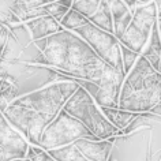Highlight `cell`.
Returning <instances> with one entry per match:
<instances>
[{
	"instance_id": "obj_1",
	"label": "cell",
	"mask_w": 161,
	"mask_h": 161,
	"mask_svg": "<svg viewBox=\"0 0 161 161\" xmlns=\"http://www.w3.org/2000/svg\"><path fill=\"white\" fill-rule=\"evenodd\" d=\"M41 52L31 63L51 67L60 75L85 79L98 86L123 83L124 75L101 60L96 52L74 31L62 30L33 41Z\"/></svg>"
},
{
	"instance_id": "obj_2",
	"label": "cell",
	"mask_w": 161,
	"mask_h": 161,
	"mask_svg": "<svg viewBox=\"0 0 161 161\" xmlns=\"http://www.w3.org/2000/svg\"><path fill=\"white\" fill-rule=\"evenodd\" d=\"M158 103H161V72L139 55L123 79L118 108L141 114L149 112Z\"/></svg>"
},
{
	"instance_id": "obj_3",
	"label": "cell",
	"mask_w": 161,
	"mask_h": 161,
	"mask_svg": "<svg viewBox=\"0 0 161 161\" xmlns=\"http://www.w3.org/2000/svg\"><path fill=\"white\" fill-rule=\"evenodd\" d=\"M160 126L111 136L112 149L107 161H160Z\"/></svg>"
},
{
	"instance_id": "obj_4",
	"label": "cell",
	"mask_w": 161,
	"mask_h": 161,
	"mask_svg": "<svg viewBox=\"0 0 161 161\" xmlns=\"http://www.w3.org/2000/svg\"><path fill=\"white\" fill-rule=\"evenodd\" d=\"M76 89H78V85L71 79L58 80V82H52L44 87L23 94L15 98L13 103L38 112L51 122L63 109L66 101Z\"/></svg>"
},
{
	"instance_id": "obj_5",
	"label": "cell",
	"mask_w": 161,
	"mask_h": 161,
	"mask_svg": "<svg viewBox=\"0 0 161 161\" xmlns=\"http://www.w3.org/2000/svg\"><path fill=\"white\" fill-rule=\"evenodd\" d=\"M63 111L82 123L98 139H108L118 132V128L112 126L103 115L101 108L80 86L66 101Z\"/></svg>"
},
{
	"instance_id": "obj_6",
	"label": "cell",
	"mask_w": 161,
	"mask_h": 161,
	"mask_svg": "<svg viewBox=\"0 0 161 161\" xmlns=\"http://www.w3.org/2000/svg\"><path fill=\"white\" fill-rule=\"evenodd\" d=\"M80 138L94 141L98 139L82 123L62 109L56 115V118H53V120H51L44 128L37 146L42 150H52V149L74 143L76 139Z\"/></svg>"
},
{
	"instance_id": "obj_7",
	"label": "cell",
	"mask_w": 161,
	"mask_h": 161,
	"mask_svg": "<svg viewBox=\"0 0 161 161\" xmlns=\"http://www.w3.org/2000/svg\"><path fill=\"white\" fill-rule=\"evenodd\" d=\"M158 15H161V11L157 10L154 2L138 7L132 13L131 21L124 30L123 36L119 38V42L132 52L141 55L150 37L152 27Z\"/></svg>"
},
{
	"instance_id": "obj_8",
	"label": "cell",
	"mask_w": 161,
	"mask_h": 161,
	"mask_svg": "<svg viewBox=\"0 0 161 161\" xmlns=\"http://www.w3.org/2000/svg\"><path fill=\"white\" fill-rule=\"evenodd\" d=\"M72 31L78 34L108 66H111L112 68H115L116 71L122 72L124 75L122 56H120V42L114 34L98 29L94 25H92L90 22Z\"/></svg>"
},
{
	"instance_id": "obj_9",
	"label": "cell",
	"mask_w": 161,
	"mask_h": 161,
	"mask_svg": "<svg viewBox=\"0 0 161 161\" xmlns=\"http://www.w3.org/2000/svg\"><path fill=\"white\" fill-rule=\"evenodd\" d=\"M2 114L7 122L27 141V143L34 146L38 145L44 128L49 123V120L38 112L15 103H11Z\"/></svg>"
},
{
	"instance_id": "obj_10",
	"label": "cell",
	"mask_w": 161,
	"mask_h": 161,
	"mask_svg": "<svg viewBox=\"0 0 161 161\" xmlns=\"http://www.w3.org/2000/svg\"><path fill=\"white\" fill-rule=\"evenodd\" d=\"M0 146L14 153L18 158H25L29 143L11 124L7 122L0 112Z\"/></svg>"
},
{
	"instance_id": "obj_11",
	"label": "cell",
	"mask_w": 161,
	"mask_h": 161,
	"mask_svg": "<svg viewBox=\"0 0 161 161\" xmlns=\"http://www.w3.org/2000/svg\"><path fill=\"white\" fill-rule=\"evenodd\" d=\"M74 146L87 161H107L109 157L112 142L109 139H76Z\"/></svg>"
},
{
	"instance_id": "obj_12",
	"label": "cell",
	"mask_w": 161,
	"mask_h": 161,
	"mask_svg": "<svg viewBox=\"0 0 161 161\" xmlns=\"http://www.w3.org/2000/svg\"><path fill=\"white\" fill-rule=\"evenodd\" d=\"M141 56L146 59L156 71L161 72V15L157 17Z\"/></svg>"
},
{
	"instance_id": "obj_13",
	"label": "cell",
	"mask_w": 161,
	"mask_h": 161,
	"mask_svg": "<svg viewBox=\"0 0 161 161\" xmlns=\"http://www.w3.org/2000/svg\"><path fill=\"white\" fill-rule=\"evenodd\" d=\"M23 26L29 31L31 41L49 37V36L63 30L62 26L59 25V22L55 21L49 15H44V17H38V18L30 19V21H26L23 22Z\"/></svg>"
},
{
	"instance_id": "obj_14",
	"label": "cell",
	"mask_w": 161,
	"mask_h": 161,
	"mask_svg": "<svg viewBox=\"0 0 161 161\" xmlns=\"http://www.w3.org/2000/svg\"><path fill=\"white\" fill-rule=\"evenodd\" d=\"M109 7L112 22H114V36L116 38H120L131 21L132 13L128 10V7L124 4L123 0H105Z\"/></svg>"
},
{
	"instance_id": "obj_15",
	"label": "cell",
	"mask_w": 161,
	"mask_h": 161,
	"mask_svg": "<svg viewBox=\"0 0 161 161\" xmlns=\"http://www.w3.org/2000/svg\"><path fill=\"white\" fill-rule=\"evenodd\" d=\"M158 126H161V118L158 115H153L150 112H141V114L135 115V118L123 130H118L116 135L130 134V132L139 130V128H153Z\"/></svg>"
},
{
	"instance_id": "obj_16",
	"label": "cell",
	"mask_w": 161,
	"mask_h": 161,
	"mask_svg": "<svg viewBox=\"0 0 161 161\" xmlns=\"http://www.w3.org/2000/svg\"><path fill=\"white\" fill-rule=\"evenodd\" d=\"M87 21H89L92 25H94L96 27H98V29L114 34V22H112V15H111L109 7H108L105 0H101V2H100L98 8L94 11L93 15H90V17L87 18Z\"/></svg>"
},
{
	"instance_id": "obj_17",
	"label": "cell",
	"mask_w": 161,
	"mask_h": 161,
	"mask_svg": "<svg viewBox=\"0 0 161 161\" xmlns=\"http://www.w3.org/2000/svg\"><path fill=\"white\" fill-rule=\"evenodd\" d=\"M101 112L107 118L108 122L115 128H118V130H123L136 115L134 112L123 111V109H119V108H101Z\"/></svg>"
},
{
	"instance_id": "obj_18",
	"label": "cell",
	"mask_w": 161,
	"mask_h": 161,
	"mask_svg": "<svg viewBox=\"0 0 161 161\" xmlns=\"http://www.w3.org/2000/svg\"><path fill=\"white\" fill-rule=\"evenodd\" d=\"M47 152L55 161H87L72 143Z\"/></svg>"
},
{
	"instance_id": "obj_19",
	"label": "cell",
	"mask_w": 161,
	"mask_h": 161,
	"mask_svg": "<svg viewBox=\"0 0 161 161\" xmlns=\"http://www.w3.org/2000/svg\"><path fill=\"white\" fill-rule=\"evenodd\" d=\"M87 22H89L87 18H85L83 15H80L79 13H76L75 10L70 8L66 14H64V17L60 19L59 25L62 26V29H64V30L72 31V30L78 29V27H80V26L86 25Z\"/></svg>"
},
{
	"instance_id": "obj_20",
	"label": "cell",
	"mask_w": 161,
	"mask_h": 161,
	"mask_svg": "<svg viewBox=\"0 0 161 161\" xmlns=\"http://www.w3.org/2000/svg\"><path fill=\"white\" fill-rule=\"evenodd\" d=\"M100 2L101 0H74L71 8L79 13L80 15H83L85 18H89L98 8Z\"/></svg>"
},
{
	"instance_id": "obj_21",
	"label": "cell",
	"mask_w": 161,
	"mask_h": 161,
	"mask_svg": "<svg viewBox=\"0 0 161 161\" xmlns=\"http://www.w3.org/2000/svg\"><path fill=\"white\" fill-rule=\"evenodd\" d=\"M41 7L44 10V14L49 15V17H52L55 21H58V22H60V19L64 17V14L70 10V8H67V7L62 6L58 0H56V2H52V3H48V4H44Z\"/></svg>"
},
{
	"instance_id": "obj_22",
	"label": "cell",
	"mask_w": 161,
	"mask_h": 161,
	"mask_svg": "<svg viewBox=\"0 0 161 161\" xmlns=\"http://www.w3.org/2000/svg\"><path fill=\"white\" fill-rule=\"evenodd\" d=\"M120 56H122V64H123V72L124 75L127 74L128 71L132 68L134 66V63L136 62V59H138V53H135V52H132L131 49H128L124 45L120 44Z\"/></svg>"
},
{
	"instance_id": "obj_23",
	"label": "cell",
	"mask_w": 161,
	"mask_h": 161,
	"mask_svg": "<svg viewBox=\"0 0 161 161\" xmlns=\"http://www.w3.org/2000/svg\"><path fill=\"white\" fill-rule=\"evenodd\" d=\"M25 158H27L29 161H55L48 154L47 150H42L41 147L34 146V145H29Z\"/></svg>"
},
{
	"instance_id": "obj_24",
	"label": "cell",
	"mask_w": 161,
	"mask_h": 161,
	"mask_svg": "<svg viewBox=\"0 0 161 161\" xmlns=\"http://www.w3.org/2000/svg\"><path fill=\"white\" fill-rule=\"evenodd\" d=\"M15 2L21 3V4L26 6V7H40L44 4H48V3L56 2V0H15Z\"/></svg>"
},
{
	"instance_id": "obj_25",
	"label": "cell",
	"mask_w": 161,
	"mask_h": 161,
	"mask_svg": "<svg viewBox=\"0 0 161 161\" xmlns=\"http://www.w3.org/2000/svg\"><path fill=\"white\" fill-rule=\"evenodd\" d=\"M7 36H8V27L2 25L0 26V53H2L3 48H4V45H6Z\"/></svg>"
},
{
	"instance_id": "obj_26",
	"label": "cell",
	"mask_w": 161,
	"mask_h": 161,
	"mask_svg": "<svg viewBox=\"0 0 161 161\" xmlns=\"http://www.w3.org/2000/svg\"><path fill=\"white\" fill-rule=\"evenodd\" d=\"M18 158L14 153L8 152L7 149H4L3 146H0V161H11V160H15Z\"/></svg>"
},
{
	"instance_id": "obj_27",
	"label": "cell",
	"mask_w": 161,
	"mask_h": 161,
	"mask_svg": "<svg viewBox=\"0 0 161 161\" xmlns=\"http://www.w3.org/2000/svg\"><path fill=\"white\" fill-rule=\"evenodd\" d=\"M123 2H124V4L128 7V10H130L131 13H134L138 7L142 6V3L138 2V0H123Z\"/></svg>"
},
{
	"instance_id": "obj_28",
	"label": "cell",
	"mask_w": 161,
	"mask_h": 161,
	"mask_svg": "<svg viewBox=\"0 0 161 161\" xmlns=\"http://www.w3.org/2000/svg\"><path fill=\"white\" fill-rule=\"evenodd\" d=\"M149 112H150V114H153V115H158V116H161V103L156 104V105L153 107Z\"/></svg>"
},
{
	"instance_id": "obj_29",
	"label": "cell",
	"mask_w": 161,
	"mask_h": 161,
	"mask_svg": "<svg viewBox=\"0 0 161 161\" xmlns=\"http://www.w3.org/2000/svg\"><path fill=\"white\" fill-rule=\"evenodd\" d=\"M58 2H59L60 4H62V6L67 7V8H71V6H72V2H74V0H58Z\"/></svg>"
},
{
	"instance_id": "obj_30",
	"label": "cell",
	"mask_w": 161,
	"mask_h": 161,
	"mask_svg": "<svg viewBox=\"0 0 161 161\" xmlns=\"http://www.w3.org/2000/svg\"><path fill=\"white\" fill-rule=\"evenodd\" d=\"M138 2H141L142 4H146V3H150V2H153V0H138Z\"/></svg>"
},
{
	"instance_id": "obj_31",
	"label": "cell",
	"mask_w": 161,
	"mask_h": 161,
	"mask_svg": "<svg viewBox=\"0 0 161 161\" xmlns=\"http://www.w3.org/2000/svg\"><path fill=\"white\" fill-rule=\"evenodd\" d=\"M23 160V158H22ZM11 161H21V158H15V160H11Z\"/></svg>"
},
{
	"instance_id": "obj_32",
	"label": "cell",
	"mask_w": 161,
	"mask_h": 161,
	"mask_svg": "<svg viewBox=\"0 0 161 161\" xmlns=\"http://www.w3.org/2000/svg\"><path fill=\"white\" fill-rule=\"evenodd\" d=\"M21 161H29V160H27V158H23V160H21Z\"/></svg>"
},
{
	"instance_id": "obj_33",
	"label": "cell",
	"mask_w": 161,
	"mask_h": 161,
	"mask_svg": "<svg viewBox=\"0 0 161 161\" xmlns=\"http://www.w3.org/2000/svg\"><path fill=\"white\" fill-rule=\"evenodd\" d=\"M0 86H2V79H0Z\"/></svg>"
}]
</instances>
